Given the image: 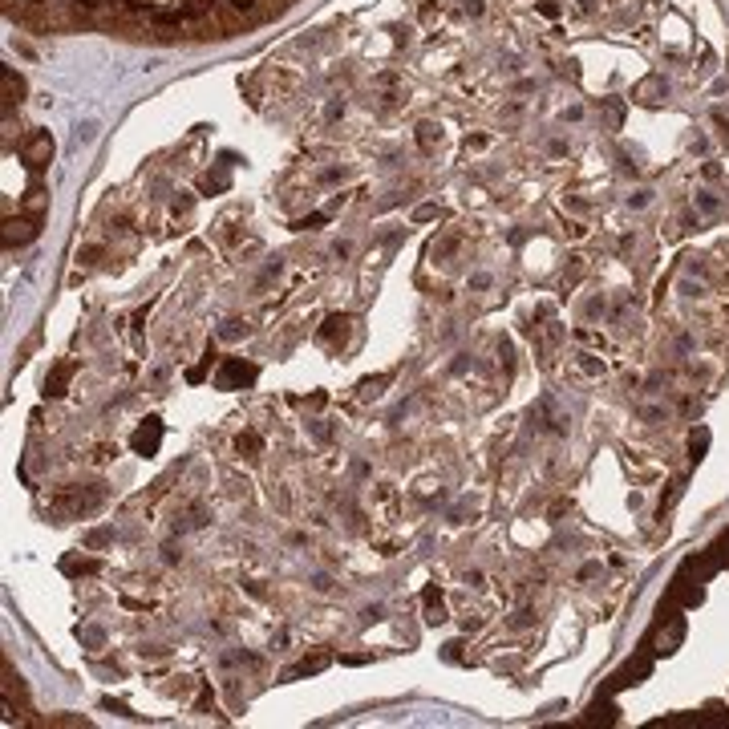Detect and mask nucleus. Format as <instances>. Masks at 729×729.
Listing matches in <instances>:
<instances>
[{"instance_id":"nucleus-1","label":"nucleus","mask_w":729,"mask_h":729,"mask_svg":"<svg viewBox=\"0 0 729 729\" xmlns=\"http://www.w3.org/2000/svg\"><path fill=\"white\" fill-rule=\"evenodd\" d=\"M251 381H255V364H243V361H227L219 369V377H215L219 389H235V385H251Z\"/></svg>"},{"instance_id":"nucleus-2","label":"nucleus","mask_w":729,"mask_h":729,"mask_svg":"<svg viewBox=\"0 0 729 729\" xmlns=\"http://www.w3.org/2000/svg\"><path fill=\"white\" fill-rule=\"evenodd\" d=\"M158 441H162V425L154 422H146V425H138V434L130 438V446H134V454H142V458H150L154 450H158Z\"/></svg>"},{"instance_id":"nucleus-3","label":"nucleus","mask_w":729,"mask_h":729,"mask_svg":"<svg viewBox=\"0 0 729 729\" xmlns=\"http://www.w3.org/2000/svg\"><path fill=\"white\" fill-rule=\"evenodd\" d=\"M69 377H73V361L57 364V369H53V377L45 381V393H53V397H57V393H65V385H69Z\"/></svg>"},{"instance_id":"nucleus-4","label":"nucleus","mask_w":729,"mask_h":729,"mask_svg":"<svg viewBox=\"0 0 729 729\" xmlns=\"http://www.w3.org/2000/svg\"><path fill=\"white\" fill-rule=\"evenodd\" d=\"M422 600H425V620H430V624H441V620H446V608H441V595L434 592V588H425V592H422Z\"/></svg>"},{"instance_id":"nucleus-5","label":"nucleus","mask_w":729,"mask_h":729,"mask_svg":"<svg viewBox=\"0 0 729 729\" xmlns=\"http://www.w3.org/2000/svg\"><path fill=\"white\" fill-rule=\"evenodd\" d=\"M328 665V653H316V656H304V660H300V665H296V669L288 672V677H308V672H320Z\"/></svg>"},{"instance_id":"nucleus-6","label":"nucleus","mask_w":729,"mask_h":729,"mask_svg":"<svg viewBox=\"0 0 729 729\" xmlns=\"http://www.w3.org/2000/svg\"><path fill=\"white\" fill-rule=\"evenodd\" d=\"M49 154H53V142H49L45 134H41L37 142L29 146V167H45V158H49Z\"/></svg>"},{"instance_id":"nucleus-7","label":"nucleus","mask_w":729,"mask_h":729,"mask_svg":"<svg viewBox=\"0 0 729 729\" xmlns=\"http://www.w3.org/2000/svg\"><path fill=\"white\" fill-rule=\"evenodd\" d=\"M235 446H239V454H248V458H255V454L264 450V441H260V434H255V430L239 434V441H235Z\"/></svg>"},{"instance_id":"nucleus-8","label":"nucleus","mask_w":729,"mask_h":729,"mask_svg":"<svg viewBox=\"0 0 729 729\" xmlns=\"http://www.w3.org/2000/svg\"><path fill=\"white\" fill-rule=\"evenodd\" d=\"M61 567H65V572H73V576H77V572H94L97 563H90V559H65Z\"/></svg>"}]
</instances>
